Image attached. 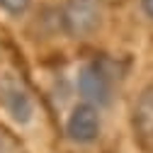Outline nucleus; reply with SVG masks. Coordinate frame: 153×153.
<instances>
[{
  "label": "nucleus",
  "mask_w": 153,
  "mask_h": 153,
  "mask_svg": "<svg viewBox=\"0 0 153 153\" xmlns=\"http://www.w3.org/2000/svg\"><path fill=\"white\" fill-rule=\"evenodd\" d=\"M59 22L73 39H88L102 25V0H63Z\"/></svg>",
  "instance_id": "obj_1"
},
{
  "label": "nucleus",
  "mask_w": 153,
  "mask_h": 153,
  "mask_svg": "<svg viewBox=\"0 0 153 153\" xmlns=\"http://www.w3.org/2000/svg\"><path fill=\"white\" fill-rule=\"evenodd\" d=\"M78 92L83 102L92 107H107L112 102V73L105 61H90L78 73Z\"/></svg>",
  "instance_id": "obj_2"
},
{
  "label": "nucleus",
  "mask_w": 153,
  "mask_h": 153,
  "mask_svg": "<svg viewBox=\"0 0 153 153\" xmlns=\"http://www.w3.org/2000/svg\"><path fill=\"white\" fill-rule=\"evenodd\" d=\"M100 129H102L100 109L83 102V100L71 109L68 119H66V134L75 143H92L100 136Z\"/></svg>",
  "instance_id": "obj_3"
},
{
  "label": "nucleus",
  "mask_w": 153,
  "mask_h": 153,
  "mask_svg": "<svg viewBox=\"0 0 153 153\" xmlns=\"http://www.w3.org/2000/svg\"><path fill=\"white\" fill-rule=\"evenodd\" d=\"M0 102L3 109L7 112V117L15 124H29L34 117V102L27 88L17 78H5L0 83Z\"/></svg>",
  "instance_id": "obj_4"
},
{
  "label": "nucleus",
  "mask_w": 153,
  "mask_h": 153,
  "mask_svg": "<svg viewBox=\"0 0 153 153\" xmlns=\"http://www.w3.org/2000/svg\"><path fill=\"white\" fill-rule=\"evenodd\" d=\"M131 126L134 136L139 139L141 146H153V85H148L141 95L131 112Z\"/></svg>",
  "instance_id": "obj_5"
},
{
  "label": "nucleus",
  "mask_w": 153,
  "mask_h": 153,
  "mask_svg": "<svg viewBox=\"0 0 153 153\" xmlns=\"http://www.w3.org/2000/svg\"><path fill=\"white\" fill-rule=\"evenodd\" d=\"M32 0H0V10L7 12V15H22L27 12Z\"/></svg>",
  "instance_id": "obj_6"
},
{
  "label": "nucleus",
  "mask_w": 153,
  "mask_h": 153,
  "mask_svg": "<svg viewBox=\"0 0 153 153\" xmlns=\"http://www.w3.org/2000/svg\"><path fill=\"white\" fill-rule=\"evenodd\" d=\"M141 10L148 20H153V0H141Z\"/></svg>",
  "instance_id": "obj_7"
},
{
  "label": "nucleus",
  "mask_w": 153,
  "mask_h": 153,
  "mask_svg": "<svg viewBox=\"0 0 153 153\" xmlns=\"http://www.w3.org/2000/svg\"><path fill=\"white\" fill-rule=\"evenodd\" d=\"M102 3H122V0H102Z\"/></svg>",
  "instance_id": "obj_8"
},
{
  "label": "nucleus",
  "mask_w": 153,
  "mask_h": 153,
  "mask_svg": "<svg viewBox=\"0 0 153 153\" xmlns=\"http://www.w3.org/2000/svg\"><path fill=\"white\" fill-rule=\"evenodd\" d=\"M0 153H3V151H0Z\"/></svg>",
  "instance_id": "obj_9"
}]
</instances>
